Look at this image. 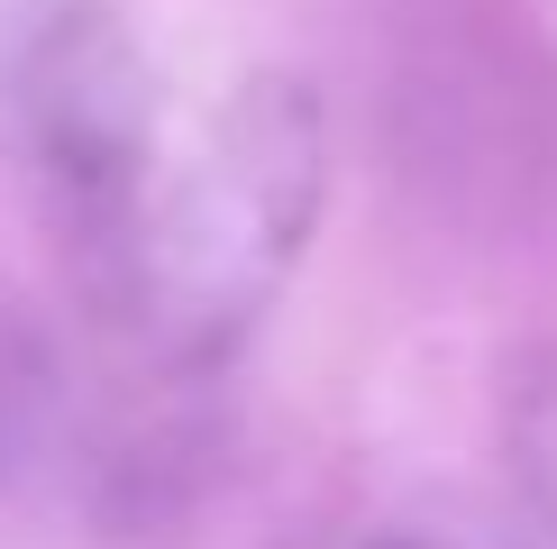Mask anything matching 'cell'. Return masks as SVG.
<instances>
[{
  "instance_id": "obj_4",
  "label": "cell",
  "mask_w": 557,
  "mask_h": 549,
  "mask_svg": "<svg viewBox=\"0 0 557 549\" xmlns=\"http://www.w3.org/2000/svg\"><path fill=\"white\" fill-rule=\"evenodd\" d=\"M366 549H467V540H438V532H375Z\"/></svg>"
},
{
  "instance_id": "obj_1",
  "label": "cell",
  "mask_w": 557,
  "mask_h": 549,
  "mask_svg": "<svg viewBox=\"0 0 557 549\" xmlns=\"http://www.w3.org/2000/svg\"><path fill=\"white\" fill-rule=\"evenodd\" d=\"M330 211V120L311 83L247 74L220 110L165 137L110 247L83 266L91 303L156 376L201 385L247 357Z\"/></svg>"
},
{
  "instance_id": "obj_2",
  "label": "cell",
  "mask_w": 557,
  "mask_h": 549,
  "mask_svg": "<svg viewBox=\"0 0 557 549\" xmlns=\"http://www.w3.org/2000/svg\"><path fill=\"white\" fill-rule=\"evenodd\" d=\"M18 129H28V166L46 183V211L64 229L74 274L110 247L120 211L165 156V83L147 74L137 37L101 10H64L55 28L28 46L18 74Z\"/></svg>"
},
{
  "instance_id": "obj_3",
  "label": "cell",
  "mask_w": 557,
  "mask_h": 549,
  "mask_svg": "<svg viewBox=\"0 0 557 549\" xmlns=\"http://www.w3.org/2000/svg\"><path fill=\"white\" fill-rule=\"evenodd\" d=\"M503 457H512V495L530 532L557 549V339H530L503 385Z\"/></svg>"
}]
</instances>
